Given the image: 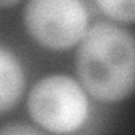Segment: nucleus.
Here are the masks:
<instances>
[{
	"mask_svg": "<svg viewBox=\"0 0 135 135\" xmlns=\"http://www.w3.org/2000/svg\"><path fill=\"white\" fill-rule=\"evenodd\" d=\"M44 133L42 128H34L29 125H7L0 127V135H39Z\"/></svg>",
	"mask_w": 135,
	"mask_h": 135,
	"instance_id": "obj_6",
	"label": "nucleus"
},
{
	"mask_svg": "<svg viewBox=\"0 0 135 135\" xmlns=\"http://www.w3.org/2000/svg\"><path fill=\"white\" fill-rule=\"evenodd\" d=\"M81 86L95 100L117 103L135 91V34L113 22H95L74 56Z\"/></svg>",
	"mask_w": 135,
	"mask_h": 135,
	"instance_id": "obj_1",
	"label": "nucleus"
},
{
	"mask_svg": "<svg viewBox=\"0 0 135 135\" xmlns=\"http://www.w3.org/2000/svg\"><path fill=\"white\" fill-rule=\"evenodd\" d=\"M108 19L120 24H135V0H95Z\"/></svg>",
	"mask_w": 135,
	"mask_h": 135,
	"instance_id": "obj_5",
	"label": "nucleus"
},
{
	"mask_svg": "<svg viewBox=\"0 0 135 135\" xmlns=\"http://www.w3.org/2000/svg\"><path fill=\"white\" fill-rule=\"evenodd\" d=\"M25 88V74L19 57L0 46V115L10 112L20 101Z\"/></svg>",
	"mask_w": 135,
	"mask_h": 135,
	"instance_id": "obj_4",
	"label": "nucleus"
},
{
	"mask_svg": "<svg viewBox=\"0 0 135 135\" xmlns=\"http://www.w3.org/2000/svg\"><path fill=\"white\" fill-rule=\"evenodd\" d=\"M20 0H0V7L2 8H7V7H14L17 5Z\"/></svg>",
	"mask_w": 135,
	"mask_h": 135,
	"instance_id": "obj_7",
	"label": "nucleus"
},
{
	"mask_svg": "<svg viewBox=\"0 0 135 135\" xmlns=\"http://www.w3.org/2000/svg\"><path fill=\"white\" fill-rule=\"evenodd\" d=\"M27 34L49 51H66L79 44L88 31L83 0H29L24 7Z\"/></svg>",
	"mask_w": 135,
	"mask_h": 135,
	"instance_id": "obj_3",
	"label": "nucleus"
},
{
	"mask_svg": "<svg viewBox=\"0 0 135 135\" xmlns=\"http://www.w3.org/2000/svg\"><path fill=\"white\" fill-rule=\"evenodd\" d=\"M27 110L44 132L73 133L86 122L90 103L79 81L66 74H49L32 86Z\"/></svg>",
	"mask_w": 135,
	"mask_h": 135,
	"instance_id": "obj_2",
	"label": "nucleus"
}]
</instances>
